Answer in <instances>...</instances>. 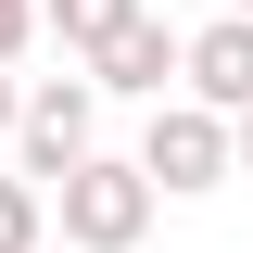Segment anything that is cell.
Returning a JSON list of instances; mask_svg holds the SVG:
<instances>
[{
  "instance_id": "7a4b0ae2",
  "label": "cell",
  "mask_w": 253,
  "mask_h": 253,
  "mask_svg": "<svg viewBox=\"0 0 253 253\" xmlns=\"http://www.w3.org/2000/svg\"><path fill=\"white\" fill-rule=\"evenodd\" d=\"M139 165H152L165 203H190V190H228L241 177V114H215V101H152V126H139Z\"/></svg>"
},
{
  "instance_id": "8fae6325",
  "label": "cell",
  "mask_w": 253,
  "mask_h": 253,
  "mask_svg": "<svg viewBox=\"0 0 253 253\" xmlns=\"http://www.w3.org/2000/svg\"><path fill=\"white\" fill-rule=\"evenodd\" d=\"M228 13H253V0H228Z\"/></svg>"
},
{
  "instance_id": "9c48e42d",
  "label": "cell",
  "mask_w": 253,
  "mask_h": 253,
  "mask_svg": "<svg viewBox=\"0 0 253 253\" xmlns=\"http://www.w3.org/2000/svg\"><path fill=\"white\" fill-rule=\"evenodd\" d=\"M13 126H26V89H13V63H0V139H13Z\"/></svg>"
},
{
  "instance_id": "8992f818",
  "label": "cell",
  "mask_w": 253,
  "mask_h": 253,
  "mask_svg": "<svg viewBox=\"0 0 253 253\" xmlns=\"http://www.w3.org/2000/svg\"><path fill=\"white\" fill-rule=\"evenodd\" d=\"M38 26H51V38H63L76 63H101V51H114L126 26H139V0H38Z\"/></svg>"
},
{
  "instance_id": "277c9868",
  "label": "cell",
  "mask_w": 253,
  "mask_h": 253,
  "mask_svg": "<svg viewBox=\"0 0 253 253\" xmlns=\"http://www.w3.org/2000/svg\"><path fill=\"white\" fill-rule=\"evenodd\" d=\"M89 76H101V89H114V101H165V89H190V38H177V26H152V13H139V26H126L114 51L89 63Z\"/></svg>"
},
{
  "instance_id": "5b68a950",
  "label": "cell",
  "mask_w": 253,
  "mask_h": 253,
  "mask_svg": "<svg viewBox=\"0 0 253 253\" xmlns=\"http://www.w3.org/2000/svg\"><path fill=\"white\" fill-rule=\"evenodd\" d=\"M190 101H215V114H253V13H215V26H190Z\"/></svg>"
},
{
  "instance_id": "ba28073f",
  "label": "cell",
  "mask_w": 253,
  "mask_h": 253,
  "mask_svg": "<svg viewBox=\"0 0 253 253\" xmlns=\"http://www.w3.org/2000/svg\"><path fill=\"white\" fill-rule=\"evenodd\" d=\"M26 38H51V26H38V0H0V63H26Z\"/></svg>"
},
{
  "instance_id": "3957f363",
  "label": "cell",
  "mask_w": 253,
  "mask_h": 253,
  "mask_svg": "<svg viewBox=\"0 0 253 253\" xmlns=\"http://www.w3.org/2000/svg\"><path fill=\"white\" fill-rule=\"evenodd\" d=\"M13 152H26L38 190H63L76 165L101 152V76H38V89H26V126H13Z\"/></svg>"
},
{
  "instance_id": "52a82bcc",
  "label": "cell",
  "mask_w": 253,
  "mask_h": 253,
  "mask_svg": "<svg viewBox=\"0 0 253 253\" xmlns=\"http://www.w3.org/2000/svg\"><path fill=\"white\" fill-rule=\"evenodd\" d=\"M38 228H51V190L13 165V177H0V253H38Z\"/></svg>"
},
{
  "instance_id": "30bf717a",
  "label": "cell",
  "mask_w": 253,
  "mask_h": 253,
  "mask_svg": "<svg viewBox=\"0 0 253 253\" xmlns=\"http://www.w3.org/2000/svg\"><path fill=\"white\" fill-rule=\"evenodd\" d=\"M241 177H253V114H241Z\"/></svg>"
},
{
  "instance_id": "6da1fadb",
  "label": "cell",
  "mask_w": 253,
  "mask_h": 253,
  "mask_svg": "<svg viewBox=\"0 0 253 253\" xmlns=\"http://www.w3.org/2000/svg\"><path fill=\"white\" fill-rule=\"evenodd\" d=\"M152 203H165V190H152L139 152H89L76 177L51 190V228H63V253H139V241H152Z\"/></svg>"
}]
</instances>
